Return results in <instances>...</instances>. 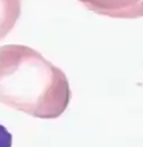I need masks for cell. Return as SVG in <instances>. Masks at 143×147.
<instances>
[{"mask_svg":"<svg viewBox=\"0 0 143 147\" xmlns=\"http://www.w3.org/2000/svg\"><path fill=\"white\" fill-rule=\"evenodd\" d=\"M0 147H12V134L0 124Z\"/></svg>","mask_w":143,"mask_h":147,"instance_id":"4","label":"cell"},{"mask_svg":"<svg viewBox=\"0 0 143 147\" xmlns=\"http://www.w3.org/2000/svg\"><path fill=\"white\" fill-rule=\"evenodd\" d=\"M88 9L101 16L120 19L143 17V0H78Z\"/></svg>","mask_w":143,"mask_h":147,"instance_id":"2","label":"cell"},{"mask_svg":"<svg viewBox=\"0 0 143 147\" xmlns=\"http://www.w3.org/2000/svg\"><path fill=\"white\" fill-rule=\"evenodd\" d=\"M71 100L64 72L24 45L0 47V101L39 119L62 115Z\"/></svg>","mask_w":143,"mask_h":147,"instance_id":"1","label":"cell"},{"mask_svg":"<svg viewBox=\"0 0 143 147\" xmlns=\"http://www.w3.org/2000/svg\"><path fill=\"white\" fill-rule=\"evenodd\" d=\"M20 12V0H0V40L13 30Z\"/></svg>","mask_w":143,"mask_h":147,"instance_id":"3","label":"cell"}]
</instances>
